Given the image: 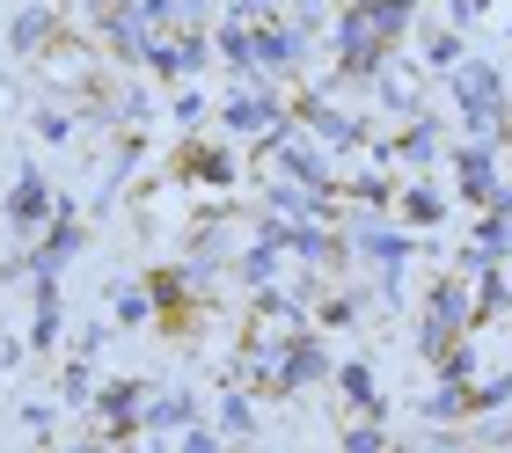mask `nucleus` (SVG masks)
<instances>
[{
    "mask_svg": "<svg viewBox=\"0 0 512 453\" xmlns=\"http://www.w3.org/2000/svg\"><path fill=\"white\" fill-rule=\"evenodd\" d=\"M454 95H461V110H469L476 132H498V125H505V110H498V74H491V66H461Z\"/></svg>",
    "mask_w": 512,
    "mask_h": 453,
    "instance_id": "1",
    "label": "nucleus"
},
{
    "mask_svg": "<svg viewBox=\"0 0 512 453\" xmlns=\"http://www.w3.org/2000/svg\"><path fill=\"white\" fill-rule=\"evenodd\" d=\"M249 59H256V66H271V74H286V66L300 59V30H286V22L256 30V37H249Z\"/></svg>",
    "mask_w": 512,
    "mask_h": 453,
    "instance_id": "2",
    "label": "nucleus"
},
{
    "mask_svg": "<svg viewBox=\"0 0 512 453\" xmlns=\"http://www.w3.org/2000/svg\"><path fill=\"white\" fill-rule=\"evenodd\" d=\"M461 190H469V198H498V176H491V147H469V154H461Z\"/></svg>",
    "mask_w": 512,
    "mask_h": 453,
    "instance_id": "3",
    "label": "nucleus"
},
{
    "mask_svg": "<svg viewBox=\"0 0 512 453\" xmlns=\"http://www.w3.org/2000/svg\"><path fill=\"white\" fill-rule=\"evenodd\" d=\"M286 169L300 176V183H315V190H330V161H322L308 139H286Z\"/></svg>",
    "mask_w": 512,
    "mask_h": 453,
    "instance_id": "4",
    "label": "nucleus"
},
{
    "mask_svg": "<svg viewBox=\"0 0 512 453\" xmlns=\"http://www.w3.org/2000/svg\"><path fill=\"white\" fill-rule=\"evenodd\" d=\"M308 125H315L322 139H330V147H359V125H352L344 110H322V103H308Z\"/></svg>",
    "mask_w": 512,
    "mask_h": 453,
    "instance_id": "5",
    "label": "nucleus"
},
{
    "mask_svg": "<svg viewBox=\"0 0 512 453\" xmlns=\"http://www.w3.org/2000/svg\"><path fill=\"white\" fill-rule=\"evenodd\" d=\"M227 125H235V132H264V125H271V132H278V110L264 103V95H242V103L227 110Z\"/></svg>",
    "mask_w": 512,
    "mask_h": 453,
    "instance_id": "6",
    "label": "nucleus"
},
{
    "mask_svg": "<svg viewBox=\"0 0 512 453\" xmlns=\"http://www.w3.org/2000/svg\"><path fill=\"white\" fill-rule=\"evenodd\" d=\"M15 220H22V227H44V183H37V176H22V190H15Z\"/></svg>",
    "mask_w": 512,
    "mask_h": 453,
    "instance_id": "7",
    "label": "nucleus"
},
{
    "mask_svg": "<svg viewBox=\"0 0 512 453\" xmlns=\"http://www.w3.org/2000/svg\"><path fill=\"white\" fill-rule=\"evenodd\" d=\"M322 373V359H315V344H300L286 366H278V388H300V380H315Z\"/></svg>",
    "mask_w": 512,
    "mask_h": 453,
    "instance_id": "8",
    "label": "nucleus"
},
{
    "mask_svg": "<svg viewBox=\"0 0 512 453\" xmlns=\"http://www.w3.org/2000/svg\"><path fill=\"white\" fill-rule=\"evenodd\" d=\"M74 242H81L74 227H52V242H44V256H37V264H44V271H59L66 256H74Z\"/></svg>",
    "mask_w": 512,
    "mask_h": 453,
    "instance_id": "9",
    "label": "nucleus"
},
{
    "mask_svg": "<svg viewBox=\"0 0 512 453\" xmlns=\"http://www.w3.org/2000/svg\"><path fill=\"white\" fill-rule=\"evenodd\" d=\"M403 212H410L417 227H432V220H439L447 205H439V190H410V198H403Z\"/></svg>",
    "mask_w": 512,
    "mask_h": 453,
    "instance_id": "10",
    "label": "nucleus"
},
{
    "mask_svg": "<svg viewBox=\"0 0 512 453\" xmlns=\"http://www.w3.org/2000/svg\"><path fill=\"white\" fill-rule=\"evenodd\" d=\"M271 205H278V212H315V198H308V190H293V183H278Z\"/></svg>",
    "mask_w": 512,
    "mask_h": 453,
    "instance_id": "11",
    "label": "nucleus"
},
{
    "mask_svg": "<svg viewBox=\"0 0 512 453\" xmlns=\"http://www.w3.org/2000/svg\"><path fill=\"white\" fill-rule=\"evenodd\" d=\"M337 380H344V395H359V402H374V373H366V366H344Z\"/></svg>",
    "mask_w": 512,
    "mask_h": 453,
    "instance_id": "12",
    "label": "nucleus"
},
{
    "mask_svg": "<svg viewBox=\"0 0 512 453\" xmlns=\"http://www.w3.org/2000/svg\"><path fill=\"white\" fill-rule=\"evenodd\" d=\"M461 410H469V395H461V388H439L432 395V417H461Z\"/></svg>",
    "mask_w": 512,
    "mask_h": 453,
    "instance_id": "13",
    "label": "nucleus"
},
{
    "mask_svg": "<svg viewBox=\"0 0 512 453\" xmlns=\"http://www.w3.org/2000/svg\"><path fill=\"white\" fill-rule=\"evenodd\" d=\"M432 66H461V37H454V30L432 37Z\"/></svg>",
    "mask_w": 512,
    "mask_h": 453,
    "instance_id": "14",
    "label": "nucleus"
},
{
    "mask_svg": "<svg viewBox=\"0 0 512 453\" xmlns=\"http://www.w3.org/2000/svg\"><path fill=\"white\" fill-rule=\"evenodd\" d=\"M44 30H52L44 15H22V22H15V44H44Z\"/></svg>",
    "mask_w": 512,
    "mask_h": 453,
    "instance_id": "15",
    "label": "nucleus"
},
{
    "mask_svg": "<svg viewBox=\"0 0 512 453\" xmlns=\"http://www.w3.org/2000/svg\"><path fill=\"white\" fill-rule=\"evenodd\" d=\"M403 154H410V161H432V125H417V132L403 139Z\"/></svg>",
    "mask_w": 512,
    "mask_h": 453,
    "instance_id": "16",
    "label": "nucleus"
},
{
    "mask_svg": "<svg viewBox=\"0 0 512 453\" xmlns=\"http://www.w3.org/2000/svg\"><path fill=\"white\" fill-rule=\"evenodd\" d=\"M256 8H278V0H256Z\"/></svg>",
    "mask_w": 512,
    "mask_h": 453,
    "instance_id": "17",
    "label": "nucleus"
}]
</instances>
